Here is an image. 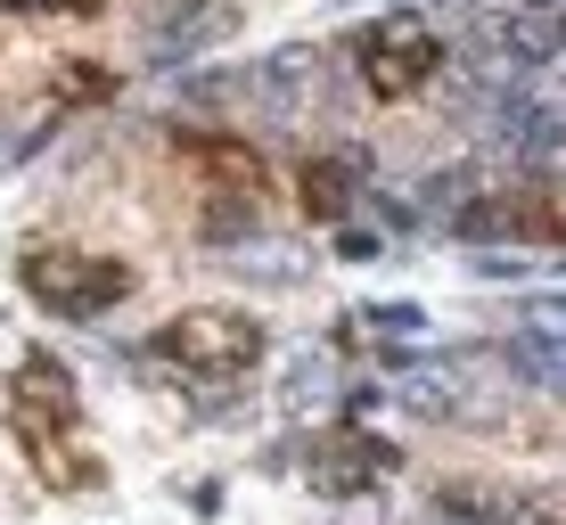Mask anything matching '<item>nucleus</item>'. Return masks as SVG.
<instances>
[{
    "label": "nucleus",
    "instance_id": "obj_1",
    "mask_svg": "<svg viewBox=\"0 0 566 525\" xmlns=\"http://www.w3.org/2000/svg\"><path fill=\"white\" fill-rule=\"evenodd\" d=\"M74 411H83L74 378H66L50 354H25V369H17V395H9V427H17V443H25L33 476H42L50 493H99L107 469L91 460V443L74 435Z\"/></svg>",
    "mask_w": 566,
    "mask_h": 525
},
{
    "label": "nucleus",
    "instance_id": "obj_2",
    "mask_svg": "<svg viewBox=\"0 0 566 525\" xmlns=\"http://www.w3.org/2000/svg\"><path fill=\"white\" fill-rule=\"evenodd\" d=\"M17 280H25V296L57 321H99L132 296V271L115 255H57V246H33V255L17 263Z\"/></svg>",
    "mask_w": 566,
    "mask_h": 525
},
{
    "label": "nucleus",
    "instance_id": "obj_3",
    "mask_svg": "<svg viewBox=\"0 0 566 525\" xmlns=\"http://www.w3.org/2000/svg\"><path fill=\"white\" fill-rule=\"evenodd\" d=\"M354 57H361V91L369 99H411V91H427L436 66H443L436 33H427L419 17H378V25L354 42Z\"/></svg>",
    "mask_w": 566,
    "mask_h": 525
},
{
    "label": "nucleus",
    "instance_id": "obj_4",
    "mask_svg": "<svg viewBox=\"0 0 566 525\" xmlns=\"http://www.w3.org/2000/svg\"><path fill=\"white\" fill-rule=\"evenodd\" d=\"M156 354L198 369V378H247V369L263 361V328L247 313H181L156 337Z\"/></svg>",
    "mask_w": 566,
    "mask_h": 525
},
{
    "label": "nucleus",
    "instance_id": "obj_5",
    "mask_svg": "<svg viewBox=\"0 0 566 525\" xmlns=\"http://www.w3.org/2000/svg\"><path fill=\"white\" fill-rule=\"evenodd\" d=\"M172 148H181V157L213 181V198L263 206L271 165H263V148H255V140H239V132H198V124H181V132H172Z\"/></svg>",
    "mask_w": 566,
    "mask_h": 525
},
{
    "label": "nucleus",
    "instance_id": "obj_6",
    "mask_svg": "<svg viewBox=\"0 0 566 525\" xmlns=\"http://www.w3.org/2000/svg\"><path fill=\"white\" fill-rule=\"evenodd\" d=\"M395 469H402V452H395V443H378V435H361V427L321 435V443H312V460H304V476L321 484L328 501L361 493V484H378V476H395Z\"/></svg>",
    "mask_w": 566,
    "mask_h": 525
},
{
    "label": "nucleus",
    "instance_id": "obj_7",
    "mask_svg": "<svg viewBox=\"0 0 566 525\" xmlns=\"http://www.w3.org/2000/svg\"><path fill=\"white\" fill-rule=\"evenodd\" d=\"M402 411L419 419H468L476 402H468V354H443V361H402Z\"/></svg>",
    "mask_w": 566,
    "mask_h": 525
},
{
    "label": "nucleus",
    "instance_id": "obj_8",
    "mask_svg": "<svg viewBox=\"0 0 566 525\" xmlns=\"http://www.w3.org/2000/svg\"><path fill=\"white\" fill-rule=\"evenodd\" d=\"M354 172L361 157H304L296 165V206L312 222H345V206H354Z\"/></svg>",
    "mask_w": 566,
    "mask_h": 525
},
{
    "label": "nucleus",
    "instance_id": "obj_9",
    "mask_svg": "<svg viewBox=\"0 0 566 525\" xmlns=\"http://www.w3.org/2000/svg\"><path fill=\"white\" fill-rule=\"evenodd\" d=\"M468 189H476V172H468V165H452V172H436V181H427L419 189V198L411 206H402V222H452V213H460V198H468Z\"/></svg>",
    "mask_w": 566,
    "mask_h": 525
},
{
    "label": "nucleus",
    "instance_id": "obj_10",
    "mask_svg": "<svg viewBox=\"0 0 566 525\" xmlns=\"http://www.w3.org/2000/svg\"><path fill=\"white\" fill-rule=\"evenodd\" d=\"M107 91H115V74H107V66H91V57H66V74H57L50 99H57V107H74V99H107Z\"/></svg>",
    "mask_w": 566,
    "mask_h": 525
},
{
    "label": "nucleus",
    "instance_id": "obj_11",
    "mask_svg": "<svg viewBox=\"0 0 566 525\" xmlns=\"http://www.w3.org/2000/svg\"><path fill=\"white\" fill-rule=\"evenodd\" d=\"M0 9H17V17H99L107 0H0Z\"/></svg>",
    "mask_w": 566,
    "mask_h": 525
},
{
    "label": "nucleus",
    "instance_id": "obj_12",
    "mask_svg": "<svg viewBox=\"0 0 566 525\" xmlns=\"http://www.w3.org/2000/svg\"><path fill=\"white\" fill-rule=\"evenodd\" d=\"M369 321H378V328H395V337H402V328H411V337H419V304H369Z\"/></svg>",
    "mask_w": 566,
    "mask_h": 525
},
{
    "label": "nucleus",
    "instance_id": "obj_13",
    "mask_svg": "<svg viewBox=\"0 0 566 525\" xmlns=\"http://www.w3.org/2000/svg\"><path fill=\"white\" fill-rule=\"evenodd\" d=\"M321 386H328V361H321V354H312V361L296 369V395H287V402H312V395H321Z\"/></svg>",
    "mask_w": 566,
    "mask_h": 525
},
{
    "label": "nucleus",
    "instance_id": "obj_14",
    "mask_svg": "<svg viewBox=\"0 0 566 525\" xmlns=\"http://www.w3.org/2000/svg\"><path fill=\"white\" fill-rule=\"evenodd\" d=\"M517 9H525V17H558V0H517Z\"/></svg>",
    "mask_w": 566,
    "mask_h": 525
},
{
    "label": "nucleus",
    "instance_id": "obj_15",
    "mask_svg": "<svg viewBox=\"0 0 566 525\" xmlns=\"http://www.w3.org/2000/svg\"><path fill=\"white\" fill-rule=\"evenodd\" d=\"M361 9H395V0H361Z\"/></svg>",
    "mask_w": 566,
    "mask_h": 525
}]
</instances>
